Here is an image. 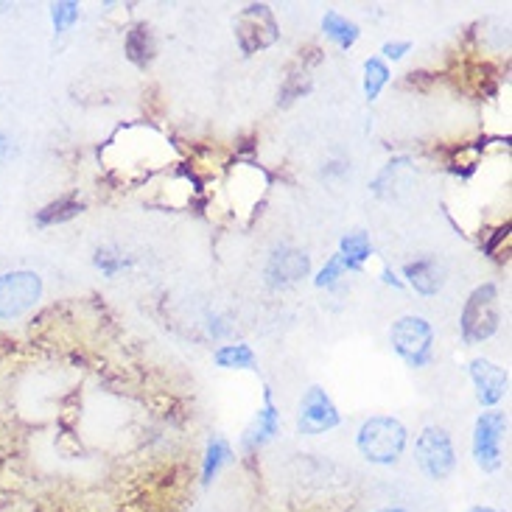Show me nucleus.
Listing matches in <instances>:
<instances>
[{
    "mask_svg": "<svg viewBox=\"0 0 512 512\" xmlns=\"http://www.w3.org/2000/svg\"><path fill=\"white\" fill-rule=\"evenodd\" d=\"M409 443V431L398 417H370L359 429L356 445L373 465H395Z\"/></svg>",
    "mask_w": 512,
    "mask_h": 512,
    "instance_id": "obj_1",
    "label": "nucleus"
},
{
    "mask_svg": "<svg viewBox=\"0 0 512 512\" xmlns=\"http://www.w3.org/2000/svg\"><path fill=\"white\" fill-rule=\"evenodd\" d=\"M499 331V291L493 283H485L473 291L462 311V339L468 345L485 342Z\"/></svg>",
    "mask_w": 512,
    "mask_h": 512,
    "instance_id": "obj_2",
    "label": "nucleus"
},
{
    "mask_svg": "<svg viewBox=\"0 0 512 512\" xmlns=\"http://www.w3.org/2000/svg\"><path fill=\"white\" fill-rule=\"evenodd\" d=\"M415 457L420 471L426 473L434 482H443L451 473L457 471V451L454 443L448 437V431L440 426H429L423 429V434L417 437Z\"/></svg>",
    "mask_w": 512,
    "mask_h": 512,
    "instance_id": "obj_3",
    "label": "nucleus"
},
{
    "mask_svg": "<svg viewBox=\"0 0 512 512\" xmlns=\"http://www.w3.org/2000/svg\"><path fill=\"white\" fill-rule=\"evenodd\" d=\"M42 297V277L31 269H14L0 275V319H17Z\"/></svg>",
    "mask_w": 512,
    "mask_h": 512,
    "instance_id": "obj_4",
    "label": "nucleus"
},
{
    "mask_svg": "<svg viewBox=\"0 0 512 512\" xmlns=\"http://www.w3.org/2000/svg\"><path fill=\"white\" fill-rule=\"evenodd\" d=\"M504 434L507 417L504 412H482L473 426V459L485 473H496L504 462Z\"/></svg>",
    "mask_w": 512,
    "mask_h": 512,
    "instance_id": "obj_5",
    "label": "nucleus"
},
{
    "mask_svg": "<svg viewBox=\"0 0 512 512\" xmlns=\"http://www.w3.org/2000/svg\"><path fill=\"white\" fill-rule=\"evenodd\" d=\"M389 342L409 367H423L431 359L434 331L423 317H401L389 331Z\"/></svg>",
    "mask_w": 512,
    "mask_h": 512,
    "instance_id": "obj_6",
    "label": "nucleus"
},
{
    "mask_svg": "<svg viewBox=\"0 0 512 512\" xmlns=\"http://www.w3.org/2000/svg\"><path fill=\"white\" fill-rule=\"evenodd\" d=\"M238 45L244 54H252V51H261L266 45H272L277 40V23L269 6H250L244 9L236 23Z\"/></svg>",
    "mask_w": 512,
    "mask_h": 512,
    "instance_id": "obj_7",
    "label": "nucleus"
},
{
    "mask_svg": "<svg viewBox=\"0 0 512 512\" xmlns=\"http://www.w3.org/2000/svg\"><path fill=\"white\" fill-rule=\"evenodd\" d=\"M339 412H336V406L328 398V392L319 387H311L303 395V403H300V417H297V423H300V431L308 434V437H317V434H325V431H331L339 426Z\"/></svg>",
    "mask_w": 512,
    "mask_h": 512,
    "instance_id": "obj_8",
    "label": "nucleus"
},
{
    "mask_svg": "<svg viewBox=\"0 0 512 512\" xmlns=\"http://www.w3.org/2000/svg\"><path fill=\"white\" fill-rule=\"evenodd\" d=\"M471 378L476 387V398L482 406H496L507 395V373L493 361L476 359L471 364Z\"/></svg>",
    "mask_w": 512,
    "mask_h": 512,
    "instance_id": "obj_9",
    "label": "nucleus"
},
{
    "mask_svg": "<svg viewBox=\"0 0 512 512\" xmlns=\"http://www.w3.org/2000/svg\"><path fill=\"white\" fill-rule=\"evenodd\" d=\"M308 269H311V261L305 252L277 250L266 263V277L272 286H286V283H294V280L308 275Z\"/></svg>",
    "mask_w": 512,
    "mask_h": 512,
    "instance_id": "obj_10",
    "label": "nucleus"
},
{
    "mask_svg": "<svg viewBox=\"0 0 512 512\" xmlns=\"http://www.w3.org/2000/svg\"><path fill=\"white\" fill-rule=\"evenodd\" d=\"M277 431H280V417H277L275 403L266 398L263 409L258 412V417H255V423H252V429L247 431V437H244V445H247L250 451H255V448H261V445H266L269 440H275Z\"/></svg>",
    "mask_w": 512,
    "mask_h": 512,
    "instance_id": "obj_11",
    "label": "nucleus"
},
{
    "mask_svg": "<svg viewBox=\"0 0 512 512\" xmlns=\"http://www.w3.org/2000/svg\"><path fill=\"white\" fill-rule=\"evenodd\" d=\"M403 275L409 277V283L415 286V291L426 294V297L437 294L440 286H443V269L434 261H429V258H426V261L409 263V266L403 269Z\"/></svg>",
    "mask_w": 512,
    "mask_h": 512,
    "instance_id": "obj_12",
    "label": "nucleus"
},
{
    "mask_svg": "<svg viewBox=\"0 0 512 512\" xmlns=\"http://www.w3.org/2000/svg\"><path fill=\"white\" fill-rule=\"evenodd\" d=\"M322 28H325V37H331L339 48H353L359 40V26L353 20H347L339 12H328L322 17Z\"/></svg>",
    "mask_w": 512,
    "mask_h": 512,
    "instance_id": "obj_13",
    "label": "nucleus"
},
{
    "mask_svg": "<svg viewBox=\"0 0 512 512\" xmlns=\"http://www.w3.org/2000/svg\"><path fill=\"white\" fill-rule=\"evenodd\" d=\"M230 459H233V448L230 443L224 440V437H213L208 443V451H205V462H202V482L210 485L219 471H222L224 465H230Z\"/></svg>",
    "mask_w": 512,
    "mask_h": 512,
    "instance_id": "obj_14",
    "label": "nucleus"
},
{
    "mask_svg": "<svg viewBox=\"0 0 512 512\" xmlns=\"http://www.w3.org/2000/svg\"><path fill=\"white\" fill-rule=\"evenodd\" d=\"M82 213V202H76L73 196H65V199H59V202H51L48 208H42L37 213V224L40 227H51V224H62L73 219V216H79Z\"/></svg>",
    "mask_w": 512,
    "mask_h": 512,
    "instance_id": "obj_15",
    "label": "nucleus"
},
{
    "mask_svg": "<svg viewBox=\"0 0 512 512\" xmlns=\"http://www.w3.org/2000/svg\"><path fill=\"white\" fill-rule=\"evenodd\" d=\"M216 364L224 370H255V353L247 345H224L216 350Z\"/></svg>",
    "mask_w": 512,
    "mask_h": 512,
    "instance_id": "obj_16",
    "label": "nucleus"
},
{
    "mask_svg": "<svg viewBox=\"0 0 512 512\" xmlns=\"http://www.w3.org/2000/svg\"><path fill=\"white\" fill-rule=\"evenodd\" d=\"M126 54L135 65H146L154 54V42H152V31L146 26H135L129 31L126 37Z\"/></svg>",
    "mask_w": 512,
    "mask_h": 512,
    "instance_id": "obj_17",
    "label": "nucleus"
},
{
    "mask_svg": "<svg viewBox=\"0 0 512 512\" xmlns=\"http://www.w3.org/2000/svg\"><path fill=\"white\" fill-rule=\"evenodd\" d=\"M389 82V68L381 62V59H367L364 62V93H367V98L373 101V98H378V93L384 90V84Z\"/></svg>",
    "mask_w": 512,
    "mask_h": 512,
    "instance_id": "obj_18",
    "label": "nucleus"
},
{
    "mask_svg": "<svg viewBox=\"0 0 512 512\" xmlns=\"http://www.w3.org/2000/svg\"><path fill=\"white\" fill-rule=\"evenodd\" d=\"M370 252H373V244H370V238L364 236V233H350L347 238H342V250L339 255H345L347 261H353L356 266L370 258Z\"/></svg>",
    "mask_w": 512,
    "mask_h": 512,
    "instance_id": "obj_19",
    "label": "nucleus"
},
{
    "mask_svg": "<svg viewBox=\"0 0 512 512\" xmlns=\"http://www.w3.org/2000/svg\"><path fill=\"white\" fill-rule=\"evenodd\" d=\"M356 269H361V266H356L353 261H347L345 255H333L331 261L325 263V269L319 272L317 286H333V283L339 280V275H345V272H356Z\"/></svg>",
    "mask_w": 512,
    "mask_h": 512,
    "instance_id": "obj_20",
    "label": "nucleus"
},
{
    "mask_svg": "<svg viewBox=\"0 0 512 512\" xmlns=\"http://www.w3.org/2000/svg\"><path fill=\"white\" fill-rule=\"evenodd\" d=\"M51 20H54L56 31H68L76 20H79V6L76 3H54L51 6Z\"/></svg>",
    "mask_w": 512,
    "mask_h": 512,
    "instance_id": "obj_21",
    "label": "nucleus"
},
{
    "mask_svg": "<svg viewBox=\"0 0 512 512\" xmlns=\"http://www.w3.org/2000/svg\"><path fill=\"white\" fill-rule=\"evenodd\" d=\"M96 266L101 269V272H104V275L115 277L126 266V258L121 255V252H115V250H98Z\"/></svg>",
    "mask_w": 512,
    "mask_h": 512,
    "instance_id": "obj_22",
    "label": "nucleus"
},
{
    "mask_svg": "<svg viewBox=\"0 0 512 512\" xmlns=\"http://www.w3.org/2000/svg\"><path fill=\"white\" fill-rule=\"evenodd\" d=\"M20 154V143L14 140L12 132H6V129H0V166H6V163H12L14 157Z\"/></svg>",
    "mask_w": 512,
    "mask_h": 512,
    "instance_id": "obj_23",
    "label": "nucleus"
},
{
    "mask_svg": "<svg viewBox=\"0 0 512 512\" xmlns=\"http://www.w3.org/2000/svg\"><path fill=\"white\" fill-rule=\"evenodd\" d=\"M409 48H412V42H387V45H384V56H387V59H401L403 54H406V51H409Z\"/></svg>",
    "mask_w": 512,
    "mask_h": 512,
    "instance_id": "obj_24",
    "label": "nucleus"
},
{
    "mask_svg": "<svg viewBox=\"0 0 512 512\" xmlns=\"http://www.w3.org/2000/svg\"><path fill=\"white\" fill-rule=\"evenodd\" d=\"M384 283H392V286H401V280H398V277L392 275L389 269H384Z\"/></svg>",
    "mask_w": 512,
    "mask_h": 512,
    "instance_id": "obj_25",
    "label": "nucleus"
},
{
    "mask_svg": "<svg viewBox=\"0 0 512 512\" xmlns=\"http://www.w3.org/2000/svg\"><path fill=\"white\" fill-rule=\"evenodd\" d=\"M375 512H409V510H403V507H381V510H375Z\"/></svg>",
    "mask_w": 512,
    "mask_h": 512,
    "instance_id": "obj_26",
    "label": "nucleus"
},
{
    "mask_svg": "<svg viewBox=\"0 0 512 512\" xmlns=\"http://www.w3.org/2000/svg\"><path fill=\"white\" fill-rule=\"evenodd\" d=\"M471 512H499V510H493V507H473Z\"/></svg>",
    "mask_w": 512,
    "mask_h": 512,
    "instance_id": "obj_27",
    "label": "nucleus"
}]
</instances>
